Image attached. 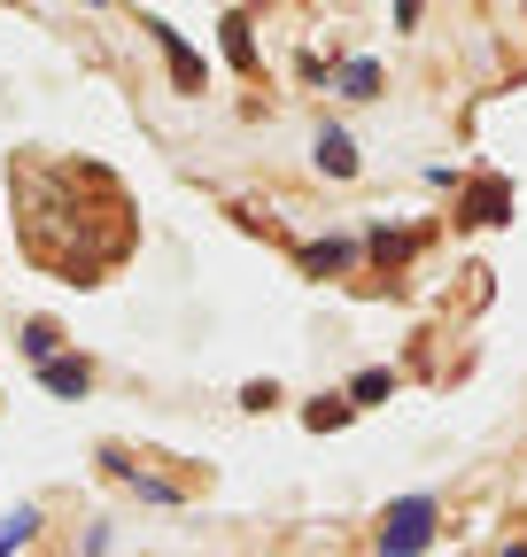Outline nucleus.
Listing matches in <instances>:
<instances>
[{
	"mask_svg": "<svg viewBox=\"0 0 527 557\" xmlns=\"http://www.w3.org/2000/svg\"><path fill=\"white\" fill-rule=\"evenodd\" d=\"M434 519H442V504H434V496H404V504H388V511H380V557H419V549L434 542Z\"/></svg>",
	"mask_w": 527,
	"mask_h": 557,
	"instance_id": "nucleus-1",
	"label": "nucleus"
},
{
	"mask_svg": "<svg viewBox=\"0 0 527 557\" xmlns=\"http://www.w3.org/2000/svg\"><path fill=\"white\" fill-rule=\"evenodd\" d=\"M466 225H512V178H497V171H481L474 186H466V209H457Z\"/></svg>",
	"mask_w": 527,
	"mask_h": 557,
	"instance_id": "nucleus-2",
	"label": "nucleus"
},
{
	"mask_svg": "<svg viewBox=\"0 0 527 557\" xmlns=\"http://www.w3.org/2000/svg\"><path fill=\"white\" fill-rule=\"evenodd\" d=\"M148 39H156V47H163V62H171V86H179V94H203V54H194L171 24H156V16H148Z\"/></svg>",
	"mask_w": 527,
	"mask_h": 557,
	"instance_id": "nucleus-3",
	"label": "nucleus"
},
{
	"mask_svg": "<svg viewBox=\"0 0 527 557\" xmlns=\"http://www.w3.org/2000/svg\"><path fill=\"white\" fill-rule=\"evenodd\" d=\"M39 380H47V395H86V387H94V364H86V357H47Z\"/></svg>",
	"mask_w": 527,
	"mask_h": 557,
	"instance_id": "nucleus-4",
	"label": "nucleus"
},
{
	"mask_svg": "<svg viewBox=\"0 0 527 557\" xmlns=\"http://www.w3.org/2000/svg\"><path fill=\"white\" fill-rule=\"evenodd\" d=\"M318 171H326V178H357V148H350V132H342V124H326V132H318Z\"/></svg>",
	"mask_w": 527,
	"mask_h": 557,
	"instance_id": "nucleus-5",
	"label": "nucleus"
},
{
	"mask_svg": "<svg viewBox=\"0 0 527 557\" xmlns=\"http://www.w3.org/2000/svg\"><path fill=\"white\" fill-rule=\"evenodd\" d=\"M350 263H357V240H310L303 248V271H318V278L326 271H350Z\"/></svg>",
	"mask_w": 527,
	"mask_h": 557,
	"instance_id": "nucleus-6",
	"label": "nucleus"
},
{
	"mask_svg": "<svg viewBox=\"0 0 527 557\" xmlns=\"http://www.w3.org/2000/svg\"><path fill=\"white\" fill-rule=\"evenodd\" d=\"M372 94H380V62H372V54H357V62L342 70V101H372Z\"/></svg>",
	"mask_w": 527,
	"mask_h": 557,
	"instance_id": "nucleus-7",
	"label": "nucleus"
},
{
	"mask_svg": "<svg viewBox=\"0 0 527 557\" xmlns=\"http://www.w3.org/2000/svg\"><path fill=\"white\" fill-rule=\"evenodd\" d=\"M225 62H233V70H256V32H248V16H225Z\"/></svg>",
	"mask_w": 527,
	"mask_h": 557,
	"instance_id": "nucleus-8",
	"label": "nucleus"
},
{
	"mask_svg": "<svg viewBox=\"0 0 527 557\" xmlns=\"http://www.w3.org/2000/svg\"><path fill=\"white\" fill-rule=\"evenodd\" d=\"M32 534H39V511H32V504H16L9 519H0V557H9V549H24Z\"/></svg>",
	"mask_w": 527,
	"mask_h": 557,
	"instance_id": "nucleus-9",
	"label": "nucleus"
},
{
	"mask_svg": "<svg viewBox=\"0 0 527 557\" xmlns=\"http://www.w3.org/2000/svg\"><path fill=\"white\" fill-rule=\"evenodd\" d=\"M16 348H24V357H32V364H47V357H54V348H62V333H54L47 318H32V325L16 333Z\"/></svg>",
	"mask_w": 527,
	"mask_h": 557,
	"instance_id": "nucleus-10",
	"label": "nucleus"
},
{
	"mask_svg": "<svg viewBox=\"0 0 527 557\" xmlns=\"http://www.w3.org/2000/svg\"><path fill=\"white\" fill-rule=\"evenodd\" d=\"M380 395H395V372H388V364H365V372L350 380V403H380Z\"/></svg>",
	"mask_w": 527,
	"mask_h": 557,
	"instance_id": "nucleus-11",
	"label": "nucleus"
},
{
	"mask_svg": "<svg viewBox=\"0 0 527 557\" xmlns=\"http://www.w3.org/2000/svg\"><path fill=\"white\" fill-rule=\"evenodd\" d=\"M350 410H357L350 395H318V403L303 410V426H318V434H326V426H342V418H350Z\"/></svg>",
	"mask_w": 527,
	"mask_h": 557,
	"instance_id": "nucleus-12",
	"label": "nucleus"
},
{
	"mask_svg": "<svg viewBox=\"0 0 527 557\" xmlns=\"http://www.w3.org/2000/svg\"><path fill=\"white\" fill-rule=\"evenodd\" d=\"M412 248H419V233H388V225L372 233V256H380V263H404Z\"/></svg>",
	"mask_w": 527,
	"mask_h": 557,
	"instance_id": "nucleus-13",
	"label": "nucleus"
},
{
	"mask_svg": "<svg viewBox=\"0 0 527 557\" xmlns=\"http://www.w3.org/2000/svg\"><path fill=\"white\" fill-rule=\"evenodd\" d=\"M497 557H527V542H504V549H497Z\"/></svg>",
	"mask_w": 527,
	"mask_h": 557,
	"instance_id": "nucleus-14",
	"label": "nucleus"
}]
</instances>
